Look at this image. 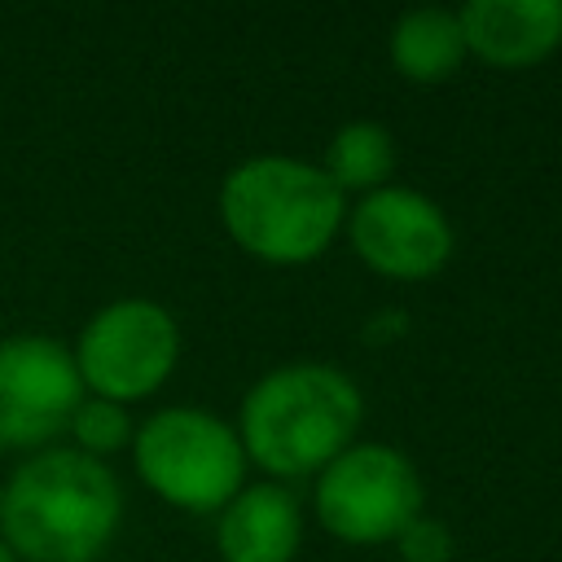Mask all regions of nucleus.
<instances>
[{
	"label": "nucleus",
	"instance_id": "f257e3e1",
	"mask_svg": "<svg viewBox=\"0 0 562 562\" xmlns=\"http://www.w3.org/2000/svg\"><path fill=\"white\" fill-rule=\"evenodd\" d=\"M119 522V474L70 443L40 448L0 479V540L18 562H97Z\"/></svg>",
	"mask_w": 562,
	"mask_h": 562
},
{
	"label": "nucleus",
	"instance_id": "f03ea898",
	"mask_svg": "<svg viewBox=\"0 0 562 562\" xmlns=\"http://www.w3.org/2000/svg\"><path fill=\"white\" fill-rule=\"evenodd\" d=\"M364 417L360 386L334 364H281L263 373L237 413V439L246 461L277 479L325 470L351 448Z\"/></svg>",
	"mask_w": 562,
	"mask_h": 562
},
{
	"label": "nucleus",
	"instance_id": "7ed1b4c3",
	"mask_svg": "<svg viewBox=\"0 0 562 562\" xmlns=\"http://www.w3.org/2000/svg\"><path fill=\"white\" fill-rule=\"evenodd\" d=\"M220 220L246 255L294 268L325 255L347 220V198L316 162L259 154L224 176Z\"/></svg>",
	"mask_w": 562,
	"mask_h": 562
},
{
	"label": "nucleus",
	"instance_id": "20e7f679",
	"mask_svg": "<svg viewBox=\"0 0 562 562\" xmlns=\"http://www.w3.org/2000/svg\"><path fill=\"white\" fill-rule=\"evenodd\" d=\"M132 465L158 501L184 514H220L246 479L237 430L193 404L149 413L132 430Z\"/></svg>",
	"mask_w": 562,
	"mask_h": 562
},
{
	"label": "nucleus",
	"instance_id": "39448f33",
	"mask_svg": "<svg viewBox=\"0 0 562 562\" xmlns=\"http://www.w3.org/2000/svg\"><path fill=\"white\" fill-rule=\"evenodd\" d=\"M70 356L88 395H101L127 408L132 400L154 395L176 373L180 325L162 303L127 294L97 307L83 321Z\"/></svg>",
	"mask_w": 562,
	"mask_h": 562
},
{
	"label": "nucleus",
	"instance_id": "423d86ee",
	"mask_svg": "<svg viewBox=\"0 0 562 562\" xmlns=\"http://www.w3.org/2000/svg\"><path fill=\"white\" fill-rule=\"evenodd\" d=\"M422 514V474L391 443H351L316 479V518L347 544L395 540Z\"/></svg>",
	"mask_w": 562,
	"mask_h": 562
},
{
	"label": "nucleus",
	"instance_id": "0eeeda50",
	"mask_svg": "<svg viewBox=\"0 0 562 562\" xmlns=\"http://www.w3.org/2000/svg\"><path fill=\"white\" fill-rule=\"evenodd\" d=\"M75 356L53 334L0 338V452L53 448L83 400Z\"/></svg>",
	"mask_w": 562,
	"mask_h": 562
},
{
	"label": "nucleus",
	"instance_id": "6e6552de",
	"mask_svg": "<svg viewBox=\"0 0 562 562\" xmlns=\"http://www.w3.org/2000/svg\"><path fill=\"white\" fill-rule=\"evenodd\" d=\"M347 237L351 250L391 281H426L452 259V224L443 206L400 184L364 193L347 220Z\"/></svg>",
	"mask_w": 562,
	"mask_h": 562
},
{
	"label": "nucleus",
	"instance_id": "1a4fd4ad",
	"mask_svg": "<svg viewBox=\"0 0 562 562\" xmlns=\"http://www.w3.org/2000/svg\"><path fill=\"white\" fill-rule=\"evenodd\" d=\"M457 22L465 53L496 70H527L562 44V0H470Z\"/></svg>",
	"mask_w": 562,
	"mask_h": 562
},
{
	"label": "nucleus",
	"instance_id": "9d476101",
	"mask_svg": "<svg viewBox=\"0 0 562 562\" xmlns=\"http://www.w3.org/2000/svg\"><path fill=\"white\" fill-rule=\"evenodd\" d=\"M299 536V501L281 483H241L215 518V549L224 562H294Z\"/></svg>",
	"mask_w": 562,
	"mask_h": 562
},
{
	"label": "nucleus",
	"instance_id": "9b49d317",
	"mask_svg": "<svg viewBox=\"0 0 562 562\" xmlns=\"http://www.w3.org/2000/svg\"><path fill=\"white\" fill-rule=\"evenodd\" d=\"M391 66L408 83H443L461 70L465 61V40L461 22L452 9H408L391 26Z\"/></svg>",
	"mask_w": 562,
	"mask_h": 562
},
{
	"label": "nucleus",
	"instance_id": "f8f14e48",
	"mask_svg": "<svg viewBox=\"0 0 562 562\" xmlns=\"http://www.w3.org/2000/svg\"><path fill=\"white\" fill-rule=\"evenodd\" d=\"M395 167V140L382 123L373 119H356V123H342L329 140V154H325V176L334 180V189L347 198V189H382V180L391 176Z\"/></svg>",
	"mask_w": 562,
	"mask_h": 562
},
{
	"label": "nucleus",
	"instance_id": "ddd939ff",
	"mask_svg": "<svg viewBox=\"0 0 562 562\" xmlns=\"http://www.w3.org/2000/svg\"><path fill=\"white\" fill-rule=\"evenodd\" d=\"M132 430H136V426H132L127 408L114 404V400H101V395H83V400L75 404L70 422H66L70 448L83 452V457H97V461H105V457L132 448Z\"/></svg>",
	"mask_w": 562,
	"mask_h": 562
},
{
	"label": "nucleus",
	"instance_id": "4468645a",
	"mask_svg": "<svg viewBox=\"0 0 562 562\" xmlns=\"http://www.w3.org/2000/svg\"><path fill=\"white\" fill-rule=\"evenodd\" d=\"M395 544H400V558L404 562H452V531L439 522V518H430V514H417L400 536H395Z\"/></svg>",
	"mask_w": 562,
	"mask_h": 562
},
{
	"label": "nucleus",
	"instance_id": "2eb2a0df",
	"mask_svg": "<svg viewBox=\"0 0 562 562\" xmlns=\"http://www.w3.org/2000/svg\"><path fill=\"white\" fill-rule=\"evenodd\" d=\"M0 562H18V558H13V549H9L4 540H0Z\"/></svg>",
	"mask_w": 562,
	"mask_h": 562
}]
</instances>
